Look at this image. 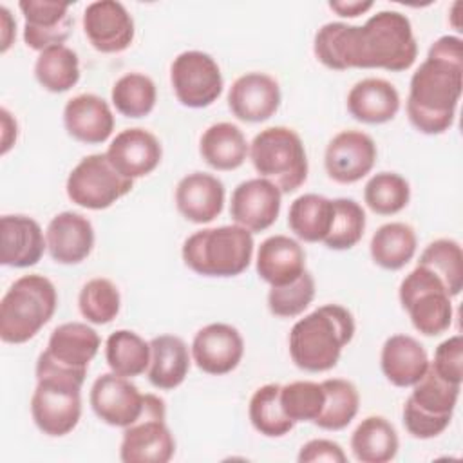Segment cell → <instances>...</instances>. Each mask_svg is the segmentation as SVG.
<instances>
[{
  "mask_svg": "<svg viewBox=\"0 0 463 463\" xmlns=\"http://www.w3.org/2000/svg\"><path fill=\"white\" fill-rule=\"evenodd\" d=\"M317 60L333 71L385 69L407 71L418 56L411 20L398 11H380L364 25L324 24L313 40Z\"/></svg>",
  "mask_w": 463,
  "mask_h": 463,
  "instance_id": "1",
  "label": "cell"
},
{
  "mask_svg": "<svg viewBox=\"0 0 463 463\" xmlns=\"http://www.w3.org/2000/svg\"><path fill=\"white\" fill-rule=\"evenodd\" d=\"M463 89L461 38H438L427 58L412 72L407 98V118L421 134H443L454 123Z\"/></svg>",
  "mask_w": 463,
  "mask_h": 463,
  "instance_id": "2",
  "label": "cell"
},
{
  "mask_svg": "<svg viewBox=\"0 0 463 463\" xmlns=\"http://www.w3.org/2000/svg\"><path fill=\"white\" fill-rule=\"evenodd\" d=\"M354 317L340 304H324L289 331V356L307 373H324L338 364L342 349L354 336Z\"/></svg>",
  "mask_w": 463,
  "mask_h": 463,
  "instance_id": "3",
  "label": "cell"
},
{
  "mask_svg": "<svg viewBox=\"0 0 463 463\" xmlns=\"http://www.w3.org/2000/svg\"><path fill=\"white\" fill-rule=\"evenodd\" d=\"M184 264L204 277L241 275L253 257V235L239 224L203 228L183 242Z\"/></svg>",
  "mask_w": 463,
  "mask_h": 463,
  "instance_id": "4",
  "label": "cell"
},
{
  "mask_svg": "<svg viewBox=\"0 0 463 463\" xmlns=\"http://www.w3.org/2000/svg\"><path fill=\"white\" fill-rule=\"evenodd\" d=\"M58 306L54 284L38 273L16 279L0 302V338L24 344L52 318Z\"/></svg>",
  "mask_w": 463,
  "mask_h": 463,
  "instance_id": "5",
  "label": "cell"
},
{
  "mask_svg": "<svg viewBox=\"0 0 463 463\" xmlns=\"http://www.w3.org/2000/svg\"><path fill=\"white\" fill-rule=\"evenodd\" d=\"M255 172L282 194L295 192L307 179V156L300 136L289 127H268L250 143Z\"/></svg>",
  "mask_w": 463,
  "mask_h": 463,
  "instance_id": "6",
  "label": "cell"
},
{
  "mask_svg": "<svg viewBox=\"0 0 463 463\" xmlns=\"http://www.w3.org/2000/svg\"><path fill=\"white\" fill-rule=\"evenodd\" d=\"M461 385L441 378L429 364L427 373L412 385L403 405V425L418 439L439 436L452 420Z\"/></svg>",
  "mask_w": 463,
  "mask_h": 463,
  "instance_id": "7",
  "label": "cell"
},
{
  "mask_svg": "<svg viewBox=\"0 0 463 463\" xmlns=\"http://www.w3.org/2000/svg\"><path fill=\"white\" fill-rule=\"evenodd\" d=\"M398 297L418 333L438 336L450 327L452 297L441 279L429 268L416 264V268L402 280Z\"/></svg>",
  "mask_w": 463,
  "mask_h": 463,
  "instance_id": "8",
  "label": "cell"
},
{
  "mask_svg": "<svg viewBox=\"0 0 463 463\" xmlns=\"http://www.w3.org/2000/svg\"><path fill=\"white\" fill-rule=\"evenodd\" d=\"M163 398L145 394L143 414L123 430L119 458L123 463H166L174 458L175 439L165 421Z\"/></svg>",
  "mask_w": 463,
  "mask_h": 463,
  "instance_id": "9",
  "label": "cell"
},
{
  "mask_svg": "<svg viewBox=\"0 0 463 463\" xmlns=\"http://www.w3.org/2000/svg\"><path fill=\"white\" fill-rule=\"evenodd\" d=\"M31 396L34 425L47 436L69 434L81 418V383L61 376H40Z\"/></svg>",
  "mask_w": 463,
  "mask_h": 463,
  "instance_id": "10",
  "label": "cell"
},
{
  "mask_svg": "<svg viewBox=\"0 0 463 463\" xmlns=\"http://www.w3.org/2000/svg\"><path fill=\"white\" fill-rule=\"evenodd\" d=\"M134 186L109 163L105 154L85 156L69 174L67 197L87 210H105L127 195Z\"/></svg>",
  "mask_w": 463,
  "mask_h": 463,
  "instance_id": "11",
  "label": "cell"
},
{
  "mask_svg": "<svg viewBox=\"0 0 463 463\" xmlns=\"http://www.w3.org/2000/svg\"><path fill=\"white\" fill-rule=\"evenodd\" d=\"M170 83L181 105L204 109L222 92L224 81L217 61L203 51H184L170 65Z\"/></svg>",
  "mask_w": 463,
  "mask_h": 463,
  "instance_id": "12",
  "label": "cell"
},
{
  "mask_svg": "<svg viewBox=\"0 0 463 463\" xmlns=\"http://www.w3.org/2000/svg\"><path fill=\"white\" fill-rule=\"evenodd\" d=\"M94 414L107 425L128 427L132 425L145 409V394L125 376L116 373L99 374L89 394Z\"/></svg>",
  "mask_w": 463,
  "mask_h": 463,
  "instance_id": "13",
  "label": "cell"
},
{
  "mask_svg": "<svg viewBox=\"0 0 463 463\" xmlns=\"http://www.w3.org/2000/svg\"><path fill=\"white\" fill-rule=\"evenodd\" d=\"M376 154L374 139L369 134L362 130H342L327 143L324 166L333 181L351 184L373 170Z\"/></svg>",
  "mask_w": 463,
  "mask_h": 463,
  "instance_id": "14",
  "label": "cell"
},
{
  "mask_svg": "<svg viewBox=\"0 0 463 463\" xmlns=\"http://www.w3.org/2000/svg\"><path fill=\"white\" fill-rule=\"evenodd\" d=\"M83 33L99 52H123L134 42V20L116 0L90 2L83 11Z\"/></svg>",
  "mask_w": 463,
  "mask_h": 463,
  "instance_id": "15",
  "label": "cell"
},
{
  "mask_svg": "<svg viewBox=\"0 0 463 463\" xmlns=\"http://www.w3.org/2000/svg\"><path fill=\"white\" fill-rule=\"evenodd\" d=\"M282 192L268 179L255 177L239 183L232 194L230 215L235 224L251 233L268 230L280 213Z\"/></svg>",
  "mask_w": 463,
  "mask_h": 463,
  "instance_id": "16",
  "label": "cell"
},
{
  "mask_svg": "<svg viewBox=\"0 0 463 463\" xmlns=\"http://www.w3.org/2000/svg\"><path fill=\"white\" fill-rule=\"evenodd\" d=\"M190 353L203 373L221 376L232 373L241 364L244 340L233 326L213 322L195 333Z\"/></svg>",
  "mask_w": 463,
  "mask_h": 463,
  "instance_id": "17",
  "label": "cell"
},
{
  "mask_svg": "<svg viewBox=\"0 0 463 463\" xmlns=\"http://www.w3.org/2000/svg\"><path fill=\"white\" fill-rule=\"evenodd\" d=\"M101 345L99 335L83 322H65L52 329L47 349L40 354L52 365L87 374L89 364Z\"/></svg>",
  "mask_w": 463,
  "mask_h": 463,
  "instance_id": "18",
  "label": "cell"
},
{
  "mask_svg": "<svg viewBox=\"0 0 463 463\" xmlns=\"http://www.w3.org/2000/svg\"><path fill=\"white\" fill-rule=\"evenodd\" d=\"M105 156L116 172L134 181L157 168L163 157V148L152 132L134 127L116 134Z\"/></svg>",
  "mask_w": 463,
  "mask_h": 463,
  "instance_id": "19",
  "label": "cell"
},
{
  "mask_svg": "<svg viewBox=\"0 0 463 463\" xmlns=\"http://www.w3.org/2000/svg\"><path fill=\"white\" fill-rule=\"evenodd\" d=\"M228 107L241 121H266L280 107V87L277 80L266 72H246L232 83Z\"/></svg>",
  "mask_w": 463,
  "mask_h": 463,
  "instance_id": "20",
  "label": "cell"
},
{
  "mask_svg": "<svg viewBox=\"0 0 463 463\" xmlns=\"http://www.w3.org/2000/svg\"><path fill=\"white\" fill-rule=\"evenodd\" d=\"M24 14V42L34 51L61 45L72 29L69 4L52 0H22L18 4Z\"/></svg>",
  "mask_w": 463,
  "mask_h": 463,
  "instance_id": "21",
  "label": "cell"
},
{
  "mask_svg": "<svg viewBox=\"0 0 463 463\" xmlns=\"http://www.w3.org/2000/svg\"><path fill=\"white\" fill-rule=\"evenodd\" d=\"M49 255L58 264H80L94 248L92 222L76 212H61L51 219L45 230Z\"/></svg>",
  "mask_w": 463,
  "mask_h": 463,
  "instance_id": "22",
  "label": "cell"
},
{
  "mask_svg": "<svg viewBox=\"0 0 463 463\" xmlns=\"http://www.w3.org/2000/svg\"><path fill=\"white\" fill-rule=\"evenodd\" d=\"M47 248L40 224L29 215L0 217V262L9 268L34 266Z\"/></svg>",
  "mask_w": 463,
  "mask_h": 463,
  "instance_id": "23",
  "label": "cell"
},
{
  "mask_svg": "<svg viewBox=\"0 0 463 463\" xmlns=\"http://www.w3.org/2000/svg\"><path fill=\"white\" fill-rule=\"evenodd\" d=\"M63 125L72 139L85 145H99L114 130V114L103 98L85 92L65 103Z\"/></svg>",
  "mask_w": 463,
  "mask_h": 463,
  "instance_id": "24",
  "label": "cell"
},
{
  "mask_svg": "<svg viewBox=\"0 0 463 463\" xmlns=\"http://www.w3.org/2000/svg\"><path fill=\"white\" fill-rule=\"evenodd\" d=\"M224 184L206 172L184 175L175 186V206L179 213L195 224L212 222L224 206Z\"/></svg>",
  "mask_w": 463,
  "mask_h": 463,
  "instance_id": "25",
  "label": "cell"
},
{
  "mask_svg": "<svg viewBox=\"0 0 463 463\" xmlns=\"http://www.w3.org/2000/svg\"><path fill=\"white\" fill-rule=\"evenodd\" d=\"M255 268L271 288L286 286L306 271V251L288 235H271L260 242Z\"/></svg>",
  "mask_w": 463,
  "mask_h": 463,
  "instance_id": "26",
  "label": "cell"
},
{
  "mask_svg": "<svg viewBox=\"0 0 463 463\" xmlns=\"http://www.w3.org/2000/svg\"><path fill=\"white\" fill-rule=\"evenodd\" d=\"M347 110L356 121L367 125L387 123L400 110V94L396 87L383 78H365L351 87Z\"/></svg>",
  "mask_w": 463,
  "mask_h": 463,
  "instance_id": "27",
  "label": "cell"
},
{
  "mask_svg": "<svg viewBox=\"0 0 463 463\" xmlns=\"http://www.w3.org/2000/svg\"><path fill=\"white\" fill-rule=\"evenodd\" d=\"M425 347L409 335H392L383 342L380 367L396 387H412L429 369Z\"/></svg>",
  "mask_w": 463,
  "mask_h": 463,
  "instance_id": "28",
  "label": "cell"
},
{
  "mask_svg": "<svg viewBox=\"0 0 463 463\" xmlns=\"http://www.w3.org/2000/svg\"><path fill=\"white\" fill-rule=\"evenodd\" d=\"M150 364L146 369L148 382L161 391H172L179 387L188 371L190 356L188 345L175 335H159L150 342Z\"/></svg>",
  "mask_w": 463,
  "mask_h": 463,
  "instance_id": "29",
  "label": "cell"
},
{
  "mask_svg": "<svg viewBox=\"0 0 463 463\" xmlns=\"http://www.w3.org/2000/svg\"><path fill=\"white\" fill-rule=\"evenodd\" d=\"M250 145L242 130L228 121L210 125L199 141V154L206 165L215 170H235L242 166Z\"/></svg>",
  "mask_w": 463,
  "mask_h": 463,
  "instance_id": "30",
  "label": "cell"
},
{
  "mask_svg": "<svg viewBox=\"0 0 463 463\" xmlns=\"http://www.w3.org/2000/svg\"><path fill=\"white\" fill-rule=\"evenodd\" d=\"M398 449V432L383 416L364 418L351 434L353 456L362 463H387L394 459Z\"/></svg>",
  "mask_w": 463,
  "mask_h": 463,
  "instance_id": "31",
  "label": "cell"
},
{
  "mask_svg": "<svg viewBox=\"0 0 463 463\" xmlns=\"http://www.w3.org/2000/svg\"><path fill=\"white\" fill-rule=\"evenodd\" d=\"M418 239L412 226L405 222H387L373 233L369 251L374 264L396 271L412 260Z\"/></svg>",
  "mask_w": 463,
  "mask_h": 463,
  "instance_id": "32",
  "label": "cell"
},
{
  "mask_svg": "<svg viewBox=\"0 0 463 463\" xmlns=\"http://www.w3.org/2000/svg\"><path fill=\"white\" fill-rule=\"evenodd\" d=\"M333 221V199L318 194L297 197L288 212L289 230L304 242H324Z\"/></svg>",
  "mask_w": 463,
  "mask_h": 463,
  "instance_id": "33",
  "label": "cell"
},
{
  "mask_svg": "<svg viewBox=\"0 0 463 463\" xmlns=\"http://www.w3.org/2000/svg\"><path fill=\"white\" fill-rule=\"evenodd\" d=\"M105 358L112 373L134 378L148 369L150 344L130 329H118L105 342Z\"/></svg>",
  "mask_w": 463,
  "mask_h": 463,
  "instance_id": "34",
  "label": "cell"
},
{
  "mask_svg": "<svg viewBox=\"0 0 463 463\" xmlns=\"http://www.w3.org/2000/svg\"><path fill=\"white\" fill-rule=\"evenodd\" d=\"M34 76L45 90L67 92L80 80L78 54L63 43L47 47L36 58Z\"/></svg>",
  "mask_w": 463,
  "mask_h": 463,
  "instance_id": "35",
  "label": "cell"
},
{
  "mask_svg": "<svg viewBox=\"0 0 463 463\" xmlns=\"http://www.w3.org/2000/svg\"><path fill=\"white\" fill-rule=\"evenodd\" d=\"M324 387V407L320 416L313 421L324 430H342L356 416L360 394L353 382L344 378H327L320 382Z\"/></svg>",
  "mask_w": 463,
  "mask_h": 463,
  "instance_id": "36",
  "label": "cell"
},
{
  "mask_svg": "<svg viewBox=\"0 0 463 463\" xmlns=\"http://www.w3.org/2000/svg\"><path fill=\"white\" fill-rule=\"evenodd\" d=\"M248 416L253 429L266 438H282L295 427L282 411L279 383H266L253 392L250 398Z\"/></svg>",
  "mask_w": 463,
  "mask_h": 463,
  "instance_id": "37",
  "label": "cell"
},
{
  "mask_svg": "<svg viewBox=\"0 0 463 463\" xmlns=\"http://www.w3.org/2000/svg\"><path fill=\"white\" fill-rule=\"evenodd\" d=\"M110 99L116 110L127 118L148 116L157 99L156 83L150 76L141 72L123 74L110 90Z\"/></svg>",
  "mask_w": 463,
  "mask_h": 463,
  "instance_id": "38",
  "label": "cell"
},
{
  "mask_svg": "<svg viewBox=\"0 0 463 463\" xmlns=\"http://www.w3.org/2000/svg\"><path fill=\"white\" fill-rule=\"evenodd\" d=\"M418 264L429 268L445 284L450 297L463 289V251L454 239H436L421 251Z\"/></svg>",
  "mask_w": 463,
  "mask_h": 463,
  "instance_id": "39",
  "label": "cell"
},
{
  "mask_svg": "<svg viewBox=\"0 0 463 463\" xmlns=\"http://www.w3.org/2000/svg\"><path fill=\"white\" fill-rule=\"evenodd\" d=\"M364 201L378 215H394L409 204L411 184L396 172H378L367 181Z\"/></svg>",
  "mask_w": 463,
  "mask_h": 463,
  "instance_id": "40",
  "label": "cell"
},
{
  "mask_svg": "<svg viewBox=\"0 0 463 463\" xmlns=\"http://www.w3.org/2000/svg\"><path fill=\"white\" fill-rule=\"evenodd\" d=\"M365 230V212L360 203L349 197L333 199V221L324 244L329 250H349L356 246Z\"/></svg>",
  "mask_w": 463,
  "mask_h": 463,
  "instance_id": "41",
  "label": "cell"
},
{
  "mask_svg": "<svg viewBox=\"0 0 463 463\" xmlns=\"http://www.w3.org/2000/svg\"><path fill=\"white\" fill-rule=\"evenodd\" d=\"M121 306V295L116 284L105 277L90 279L83 284L78 295V307L81 317L90 324L112 322Z\"/></svg>",
  "mask_w": 463,
  "mask_h": 463,
  "instance_id": "42",
  "label": "cell"
},
{
  "mask_svg": "<svg viewBox=\"0 0 463 463\" xmlns=\"http://www.w3.org/2000/svg\"><path fill=\"white\" fill-rule=\"evenodd\" d=\"M324 400L322 383L298 380L280 385V405L293 423L315 421L322 412Z\"/></svg>",
  "mask_w": 463,
  "mask_h": 463,
  "instance_id": "43",
  "label": "cell"
},
{
  "mask_svg": "<svg viewBox=\"0 0 463 463\" xmlns=\"http://www.w3.org/2000/svg\"><path fill=\"white\" fill-rule=\"evenodd\" d=\"M315 298V279L306 269L297 280L271 288L268 293V307L275 317L293 318L313 302Z\"/></svg>",
  "mask_w": 463,
  "mask_h": 463,
  "instance_id": "44",
  "label": "cell"
},
{
  "mask_svg": "<svg viewBox=\"0 0 463 463\" xmlns=\"http://www.w3.org/2000/svg\"><path fill=\"white\" fill-rule=\"evenodd\" d=\"M430 367L447 382L461 385L463 382V338L461 335L449 336L436 351Z\"/></svg>",
  "mask_w": 463,
  "mask_h": 463,
  "instance_id": "45",
  "label": "cell"
},
{
  "mask_svg": "<svg viewBox=\"0 0 463 463\" xmlns=\"http://www.w3.org/2000/svg\"><path fill=\"white\" fill-rule=\"evenodd\" d=\"M300 463H313V461H329V463H345L347 456L336 441L317 438L309 439L300 447L298 458Z\"/></svg>",
  "mask_w": 463,
  "mask_h": 463,
  "instance_id": "46",
  "label": "cell"
},
{
  "mask_svg": "<svg viewBox=\"0 0 463 463\" xmlns=\"http://www.w3.org/2000/svg\"><path fill=\"white\" fill-rule=\"evenodd\" d=\"M373 7V2L367 0V2H360V0H353V2H329V9L335 11L338 16H344V18H354V16H360L364 14L365 11H369Z\"/></svg>",
  "mask_w": 463,
  "mask_h": 463,
  "instance_id": "47",
  "label": "cell"
},
{
  "mask_svg": "<svg viewBox=\"0 0 463 463\" xmlns=\"http://www.w3.org/2000/svg\"><path fill=\"white\" fill-rule=\"evenodd\" d=\"M0 116H2V156L9 152V148L14 145L16 141V134H18V125H16V119L11 116V112L2 107L0 110Z\"/></svg>",
  "mask_w": 463,
  "mask_h": 463,
  "instance_id": "48",
  "label": "cell"
},
{
  "mask_svg": "<svg viewBox=\"0 0 463 463\" xmlns=\"http://www.w3.org/2000/svg\"><path fill=\"white\" fill-rule=\"evenodd\" d=\"M0 18H2V52H5L13 40L16 38V20L11 16L9 9L5 5L0 7Z\"/></svg>",
  "mask_w": 463,
  "mask_h": 463,
  "instance_id": "49",
  "label": "cell"
}]
</instances>
